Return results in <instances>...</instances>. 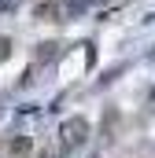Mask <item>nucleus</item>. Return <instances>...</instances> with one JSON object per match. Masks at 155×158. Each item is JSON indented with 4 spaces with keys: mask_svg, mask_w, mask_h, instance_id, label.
Returning <instances> with one entry per match:
<instances>
[{
    "mask_svg": "<svg viewBox=\"0 0 155 158\" xmlns=\"http://www.w3.org/2000/svg\"><path fill=\"white\" fill-rule=\"evenodd\" d=\"M85 140H89V121L85 118L63 121V129H59V147H63V151H74V147H81Z\"/></svg>",
    "mask_w": 155,
    "mask_h": 158,
    "instance_id": "nucleus-1",
    "label": "nucleus"
},
{
    "mask_svg": "<svg viewBox=\"0 0 155 158\" xmlns=\"http://www.w3.org/2000/svg\"><path fill=\"white\" fill-rule=\"evenodd\" d=\"M15 4H19V0H0V11H4V7H15Z\"/></svg>",
    "mask_w": 155,
    "mask_h": 158,
    "instance_id": "nucleus-2",
    "label": "nucleus"
}]
</instances>
